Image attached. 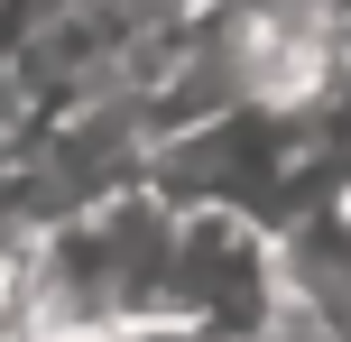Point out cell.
Returning <instances> with one entry per match:
<instances>
[{"mask_svg":"<svg viewBox=\"0 0 351 342\" xmlns=\"http://www.w3.org/2000/svg\"><path fill=\"white\" fill-rule=\"evenodd\" d=\"M287 306L278 278V222L241 213V204H176L167 222V269H158V315L250 342L268 315Z\"/></svg>","mask_w":351,"mask_h":342,"instance_id":"1","label":"cell"},{"mask_svg":"<svg viewBox=\"0 0 351 342\" xmlns=\"http://www.w3.org/2000/svg\"><path fill=\"white\" fill-rule=\"evenodd\" d=\"M93 342H222V333L185 324V315H130V324H111V333H93Z\"/></svg>","mask_w":351,"mask_h":342,"instance_id":"2","label":"cell"},{"mask_svg":"<svg viewBox=\"0 0 351 342\" xmlns=\"http://www.w3.org/2000/svg\"><path fill=\"white\" fill-rule=\"evenodd\" d=\"M250 342H351V333H342V324H324V315H296V306H278V315H268V324L250 333Z\"/></svg>","mask_w":351,"mask_h":342,"instance_id":"3","label":"cell"}]
</instances>
